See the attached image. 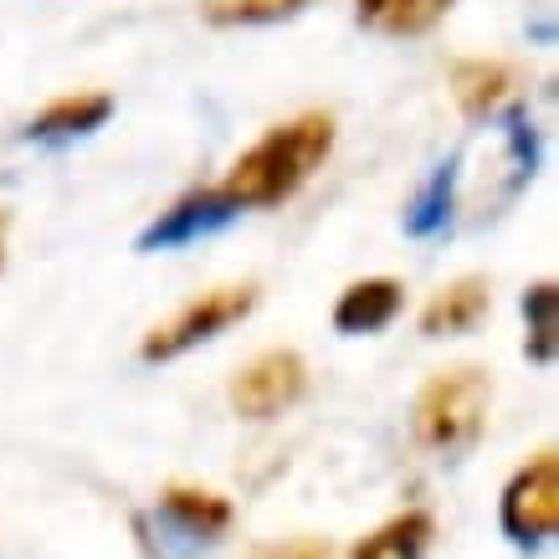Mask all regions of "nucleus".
<instances>
[{
  "label": "nucleus",
  "mask_w": 559,
  "mask_h": 559,
  "mask_svg": "<svg viewBox=\"0 0 559 559\" xmlns=\"http://www.w3.org/2000/svg\"><path fill=\"white\" fill-rule=\"evenodd\" d=\"M329 150H334V119L329 114H298V119L277 123V129L257 139L252 150L231 165L221 190L237 201V211L241 205H252V211L283 205L313 180V170L329 159Z\"/></svg>",
  "instance_id": "f257e3e1"
},
{
  "label": "nucleus",
  "mask_w": 559,
  "mask_h": 559,
  "mask_svg": "<svg viewBox=\"0 0 559 559\" xmlns=\"http://www.w3.org/2000/svg\"><path fill=\"white\" fill-rule=\"evenodd\" d=\"M492 385L488 370L477 365H457V370H441L437 380H426V390L416 395V441L421 447H437V452H457L467 441H477L483 431V416H488Z\"/></svg>",
  "instance_id": "f03ea898"
},
{
  "label": "nucleus",
  "mask_w": 559,
  "mask_h": 559,
  "mask_svg": "<svg viewBox=\"0 0 559 559\" xmlns=\"http://www.w3.org/2000/svg\"><path fill=\"white\" fill-rule=\"evenodd\" d=\"M252 308H257V288H252V283H237V288H211V293H201L195 304L180 308L170 323H159L150 340H144V349H139V355L150 359V365H154V359H180L186 349H195V344L216 340L221 329L241 323Z\"/></svg>",
  "instance_id": "7ed1b4c3"
},
{
  "label": "nucleus",
  "mask_w": 559,
  "mask_h": 559,
  "mask_svg": "<svg viewBox=\"0 0 559 559\" xmlns=\"http://www.w3.org/2000/svg\"><path fill=\"white\" fill-rule=\"evenodd\" d=\"M559 524V462L555 452H539L524 462L513 483L503 488V534L513 544H544Z\"/></svg>",
  "instance_id": "20e7f679"
},
{
  "label": "nucleus",
  "mask_w": 559,
  "mask_h": 559,
  "mask_svg": "<svg viewBox=\"0 0 559 559\" xmlns=\"http://www.w3.org/2000/svg\"><path fill=\"white\" fill-rule=\"evenodd\" d=\"M308 385V365L293 349H267L257 355L252 365H241L237 380H231V406L252 421H267L277 411H288Z\"/></svg>",
  "instance_id": "39448f33"
},
{
  "label": "nucleus",
  "mask_w": 559,
  "mask_h": 559,
  "mask_svg": "<svg viewBox=\"0 0 559 559\" xmlns=\"http://www.w3.org/2000/svg\"><path fill=\"white\" fill-rule=\"evenodd\" d=\"M231 216H237V201L221 186H201V190H190V195H180L170 211H159L139 231V252H175L186 241H201L211 231H221Z\"/></svg>",
  "instance_id": "423d86ee"
},
{
  "label": "nucleus",
  "mask_w": 559,
  "mask_h": 559,
  "mask_svg": "<svg viewBox=\"0 0 559 559\" xmlns=\"http://www.w3.org/2000/svg\"><path fill=\"white\" fill-rule=\"evenodd\" d=\"M401 313V283L395 277H365V283H349L334 304V329L340 334H374L385 329L390 319Z\"/></svg>",
  "instance_id": "0eeeda50"
},
{
  "label": "nucleus",
  "mask_w": 559,
  "mask_h": 559,
  "mask_svg": "<svg viewBox=\"0 0 559 559\" xmlns=\"http://www.w3.org/2000/svg\"><path fill=\"white\" fill-rule=\"evenodd\" d=\"M114 114V98L108 93H72V98L47 103L32 123H26V139H41V144H57V139H83L93 129H103Z\"/></svg>",
  "instance_id": "6e6552de"
},
{
  "label": "nucleus",
  "mask_w": 559,
  "mask_h": 559,
  "mask_svg": "<svg viewBox=\"0 0 559 559\" xmlns=\"http://www.w3.org/2000/svg\"><path fill=\"white\" fill-rule=\"evenodd\" d=\"M457 180H462V159H447L431 170L421 190H416V201L406 205V237L426 241V237H441L447 226H452V211H457Z\"/></svg>",
  "instance_id": "1a4fd4ad"
},
{
  "label": "nucleus",
  "mask_w": 559,
  "mask_h": 559,
  "mask_svg": "<svg viewBox=\"0 0 559 559\" xmlns=\"http://www.w3.org/2000/svg\"><path fill=\"white\" fill-rule=\"evenodd\" d=\"M488 313V283L483 277H457L452 288H441L421 313L426 334H462V329H477Z\"/></svg>",
  "instance_id": "9d476101"
},
{
  "label": "nucleus",
  "mask_w": 559,
  "mask_h": 559,
  "mask_svg": "<svg viewBox=\"0 0 559 559\" xmlns=\"http://www.w3.org/2000/svg\"><path fill=\"white\" fill-rule=\"evenodd\" d=\"M457 0H359V21L380 36H421L431 32Z\"/></svg>",
  "instance_id": "9b49d317"
},
{
  "label": "nucleus",
  "mask_w": 559,
  "mask_h": 559,
  "mask_svg": "<svg viewBox=\"0 0 559 559\" xmlns=\"http://www.w3.org/2000/svg\"><path fill=\"white\" fill-rule=\"evenodd\" d=\"M431 544V519L426 513H401L385 528H374L349 559H421Z\"/></svg>",
  "instance_id": "f8f14e48"
},
{
  "label": "nucleus",
  "mask_w": 559,
  "mask_h": 559,
  "mask_svg": "<svg viewBox=\"0 0 559 559\" xmlns=\"http://www.w3.org/2000/svg\"><path fill=\"white\" fill-rule=\"evenodd\" d=\"M452 87H457V103L462 114H488L503 103V93L513 87V72L503 62H457L452 68Z\"/></svg>",
  "instance_id": "ddd939ff"
},
{
  "label": "nucleus",
  "mask_w": 559,
  "mask_h": 559,
  "mask_svg": "<svg viewBox=\"0 0 559 559\" xmlns=\"http://www.w3.org/2000/svg\"><path fill=\"white\" fill-rule=\"evenodd\" d=\"M308 0H201V16L211 26H262V21L298 16Z\"/></svg>",
  "instance_id": "4468645a"
},
{
  "label": "nucleus",
  "mask_w": 559,
  "mask_h": 559,
  "mask_svg": "<svg viewBox=\"0 0 559 559\" xmlns=\"http://www.w3.org/2000/svg\"><path fill=\"white\" fill-rule=\"evenodd\" d=\"M165 509H170L190 534H221V528L231 524V509H226V498H216V492L170 488L165 492Z\"/></svg>",
  "instance_id": "2eb2a0df"
},
{
  "label": "nucleus",
  "mask_w": 559,
  "mask_h": 559,
  "mask_svg": "<svg viewBox=\"0 0 559 559\" xmlns=\"http://www.w3.org/2000/svg\"><path fill=\"white\" fill-rule=\"evenodd\" d=\"M555 313H559V288L555 283H534L524 293V319H528V359H539V365L555 359Z\"/></svg>",
  "instance_id": "dca6fc26"
},
{
  "label": "nucleus",
  "mask_w": 559,
  "mask_h": 559,
  "mask_svg": "<svg viewBox=\"0 0 559 559\" xmlns=\"http://www.w3.org/2000/svg\"><path fill=\"white\" fill-rule=\"evenodd\" d=\"M257 559H334L323 544H283V549H267V555Z\"/></svg>",
  "instance_id": "f3484780"
},
{
  "label": "nucleus",
  "mask_w": 559,
  "mask_h": 559,
  "mask_svg": "<svg viewBox=\"0 0 559 559\" xmlns=\"http://www.w3.org/2000/svg\"><path fill=\"white\" fill-rule=\"evenodd\" d=\"M0 267H5V211H0Z\"/></svg>",
  "instance_id": "a211bd4d"
}]
</instances>
